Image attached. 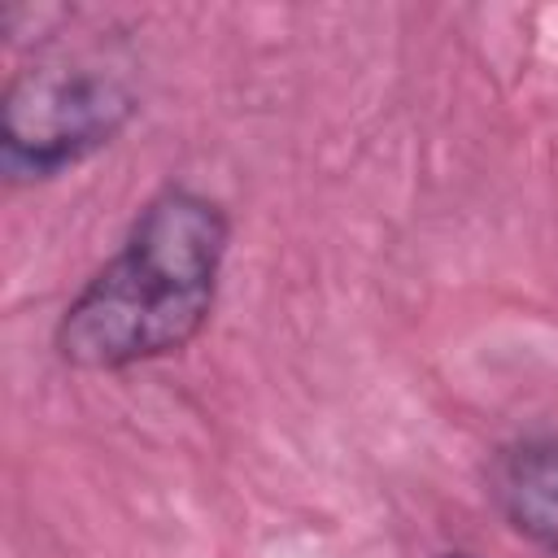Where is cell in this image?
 <instances>
[{
  "label": "cell",
  "mask_w": 558,
  "mask_h": 558,
  "mask_svg": "<svg viewBox=\"0 0 558 558\" xmlns=\"http://www.w3.org/2000/svg\"><path fill=\"white\" fill-rule=\"evenodd\" d=\"M231 248L227 209L187 187H157L113 257L70 296L52 349L74 371H131L183 353L218 305Z\"/></svg>",
  "instance_id": "obj_1"
},
{
  "label": "cell",
  "mask_w": 558,
  "mask_h": 558,
  "mask_svg": "<svg viewBox=\"0 0 558 558\" xmlns=\"http://www.w3.org/2000/svg\"><path fill=\"white\" fill-rule=\"evenodd\" d=\"M140 113L135 87L92 61H39L0 96V174L9 187L61 179L109 148Z\"/></svg>",
  "instance_id": "obj_2"
},
{
  "label": "cell",
  "mask_w": 558,
  "mask_h": 558,
  "mask_svg": "<svg viewBox=\"0 0 558 558\" xmlns=\"http://www.w3.org/2000/svg\"><path fill=\"white\" fill-rule=\"evenodd\" d=\"M488 493L510 532L558 558V436H519L501 445Z\"/></svg>",
  "instance_id": "obj_3"
},
{
  "label": "cell",
  "mask_w": 558,
  "mask_h": 558,
  "mask_svg": "<svg viewBox=\"0 0 558 558\" xmlns=\"http://www.w3.org/2000/svg\"><path fill=\"white\" fill-rule=\"evenodd\" d=\"M449 558H471V554H449Z\"/></svg>",
  "instance_id": "obj_4"
}]
</instances>
